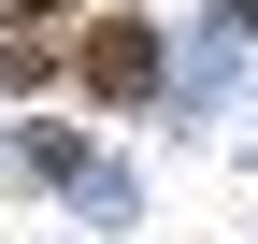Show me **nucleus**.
<instances>
[{
    "mask_svg": "<svg viewBox=\"0 0 258 244\" xmlns=\"http://www.w3.org/2000/svg\"><path fill=\"white\" fill-rule=\"evenodd\" d=\"M0 15H15V29H57V15H72V0H0Z\"/></svg>",
    "mask_w": 258,
    "mask_h": 244,
    "instance_id": "f03ea898",
    "label": "nucleus"
},
{
    "mask_svg": "<svg viewBox=\"0 0 258 244\" xmlns=\"http://www.w3.org/2000/svg\"><path fill=\"white\" fill-rule=\"evenodd\" d=\"M86 86H101V101H158V29H144V15H115L101 43H86Z\"/></svg>",
    "mask_w": 258,
    "mask_h": 244,
    "instance_id": "f257e3e1",
    "label": "nucleus"
},
{
    "mask_svg": "<svg viewBox=\"0 0 258 244\" xmlns=\"http://www.w3.org/2000/svg\"><path fill=\"white\" fill-rule=\"evenodd\" d=\"M230 15H244V29H258V0H230Z\"/></svg>",
    "mask_w": 258,
    "mask_h": 244,
    "instance_id": "7ed1b4c3",
    "label": "nucleus"
}]
</instances>
